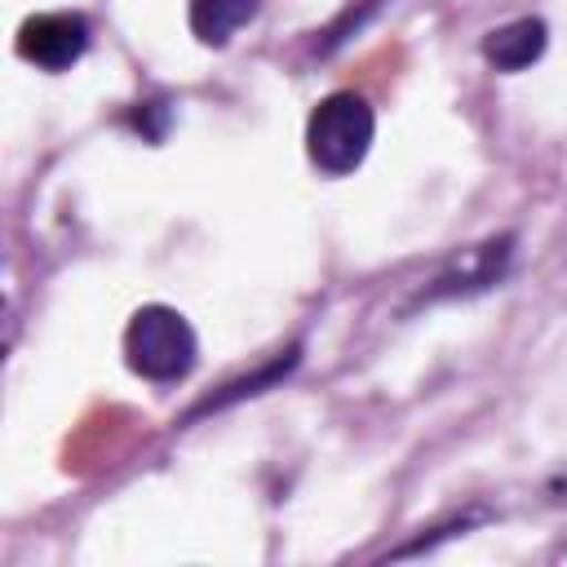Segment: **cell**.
<instances>
[{"mask_svg":"<svg viewBox=\"0 0 567 567\" xmlns=\"http://www.w3.org/2000/svg\"><path fill=\"white\" fill-rule=\"evenodd\" d=\"M505 257H509V239H496V244H478L470 248L443 279L434 292H456V288H487L496 284V275L505 270Z\"/></svg>","mask_w":567,"mask_h":567,"instance_id":"obj_6","label":"cell"},{"mask_svg":"<svg viewBox=\"0 0 567 567\" xmlns=\"http://www.w3.org/2000/svg\"><path fill=\"white\" fill-rule=\"evenodd\" d=\"M124 354L146 381H182L195 368V332L173 306H142L128 319Z\"/></svg>","mask_w":567,"mask_h":567,"instance_id":"obj_1","label":"cell"},{"mask_svg":"<svg viewBox=\"0 0 567 567\" xmlns=\"http://www.w3.org/2000/svg\"><path fill=\"white\" fill-rule=\"evenodd\" d=\"M252 13L257 0H190V31L204 44H226Z\"/></svg>","mask_w":567,"mask_h":567,"instance_id":"obj_5","label":"cell"},{"mask_svg":"<svg viewBox=\"0 0 567 567\" xmlns=\"http://www.w3.org/2000/svg\"><path fill=\"white\" fill-rule=\"evenodd\" d=\"M483 53H487V62L501 66V71H523V66H532V62L545 53V22H540V18L505 22V27H496V31L483 40Z\"/></svg>","mask_w":567,"mask_h":567,"instance_id":"obj_4","label":"cell"},{"mask_svg":"<svg viewBox=\"0 0 567 567\" xmlns=\"http://www.w3.org/2000/svg\"><path fill=\"white\" fill-rule=\"evenodd\" d=\"M368 146H372V106L359 93H332L310 111L306 151L323 173L341 177L359 168Z\"/></svg>","mask_w":567,"mask_h":567,"instance_id":"obj_2","label":"cell"},{"mask_svg":"<svg viewBox=\"0 0 567 567\" xmlns=\"http://www.w3.org/2000/svg\"><path fill=\"white\" fill-rule=\"evenodd\" d=\"M89 49V22L80 13H35L18 27V53L40 71H66Z\"/></svg>","mask_w":567,"mask_h":567,"instance_id":"obj_3","label":"cell"}]
</instances>
